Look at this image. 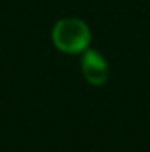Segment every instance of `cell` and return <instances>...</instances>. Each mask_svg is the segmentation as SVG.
Segmentation results:
<instances>
[{
  "instance_id": "2",
  "label": "cell",
  "mask_w": 150,
  "mask_h": 152,
  "mask_svg": "<svg viewBox=\"0 0 150 152\" xmlns=\"http://www.w3.org/2000/svg\"><path fill=\"white\" fill-rule=\"evenodd\" d=\"M81 69L90 85H103V83H106V80L110 76L108 62L95 50L85 51V55L81 58Z\"/></svg>"
},
{
  "instance_id": "1",
  "label": "cell",
  "mask_w": 150,
  "mask_h": 152,
  "mask_svg": "<svg viewBox=\"0 0 150 152\" xmlns=\"http://www.w3.org/2000/svg\"><path fill=\"white\" fill-rule=\"evenodd\" d=\"M51 37L55 46L64 53L85 51L90 44V28L79 18H64L55 23Z\"/></svg>"
}]
</instances>
